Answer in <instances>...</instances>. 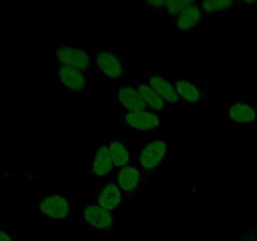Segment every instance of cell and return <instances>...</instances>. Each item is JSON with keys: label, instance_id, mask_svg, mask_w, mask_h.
<instances>
[{"label": "cell", "instance_id": "23", "mask_svg": "<svg viewBox=\"0 0 257 241\" xmlns=\"http://www.w3.org/2000/svg\"><path fill=\"white\" fill-rule=\"evenodd\" d=\"M10 177H15V173H13L12 171L7 170V168L0 167V181L4 180V178H10Z\"/></svg>", "mask_w": 257, "mask_h": 241}, {"label": "cell", "instance_id": "10", "mask_svg": "<svg viewBox=\"0 0 257 241\" xmlns=\"http://www.w3.org/2000/svg\"><path fill=\"white\" fill-rule=\"evenodd\" d=\"M92 201L112 213H118L127 200L113 177H109L97 186Z\"/></svg>", "mask_w": 257, "mask_h": 241}, {"label": "cell", "instance_id": "16", "mask_svg": "<svg viewBox=\"0 0 257 241\" xmlns=\"http://www.w3.org/2000/svg\"><path fill=\"white\" fill-rule=\"evenodd\" d=\"M104 143L109 151L115 170L137 161V158L135 157L133 152L128 147V141L120 133H113Z\"/></svg>", "mask_w": 257, "mask_h": 241}, {"label": "cell", "instance_id": "21", "mask_svg": "<svg viewBox=\"0 0 257 241\" xmlns=\"http://www.w3.org/2000/svg\"><path fill=\"white\" fill-rule=\"evenodd\" d=\"M0 241H18L14 233L7 227V226H0Z\"/></svg>", "mask_w": 257, "mask_h": 241}, {"label": "cell", "instance_id": "5", "mask_svg": "<svg viewBox=\"0 0 257 241\" xmlns=\"http://www.w3.org/2000/svg\"><path fill=\"white\" fill-rule=\"evenodd\" d=\"M55 79L58 85L65 93L75 95H85L89 84V75L84 70L68 67L63 64H55Z\"/></svg>", "mask_w": 257, "mask_h": 241}, {"label": "cell", "instance_id": "8", "mask_svg": "<svg viewBox=\"0 0 257 241\" xmlns=\"http://www.w3.org/2000/svg\"><path fill=\"white\" fill-rule=\"evenodd\" d=\"M112 177L118 185V187L120 188L123 195L125 196V200H131L142 188L147 175L142 170L140 163L136 161L131 165L117 168Z\"/></svg>", "mask_w": 257, "mask_h": 241}, {"label": "cell", "instance_id": "17", "mask_svg": "<svg viewBox=\"0 0 257 241\" xmlns=\"http://www.w3.org/2000/svg\"><path fill=\"white\" fill-rule=\"evenodd\" d=\"M135 87L137 89L138 94L141 95L142 100L145 102V104L147 105L148 109H151L152 112L157 113L161 115V113L165 112L167 109L168 104L163 100V98L158 94L156 90H153L145 80H140V82L135 83Z\"/></svg>", "mask_w": 257, "mask_h": 241}, {"label": "cell", "instance_id": "13", "mask_svg": "<svg viewBox=\"0 0 257 241\" xmlns=\"http://www.w3.org/2000/svg\"><path fill=\"white\" fill-rule=\"evenodd\" d=\"M115 171V166L113 163L112 157L109 155L105 143L99 145L95 147L93 153L89 157V170H88V176L93 178L112 177Z\"/></svg>", "mask_w": 257, "mask_h": 241}, {"label": "cell", "instance_id": "18", "mask_svg": "<svg viewBox=\"0 0 257 241\" xmlns=\"http://www.w3.org/2000/svg\"><path fill=\"white\" fill-rule=\"evenodd\" d=\"M200 5L206 18H211L223 15L228 10L238 7V2H235V0H206V2H200Z\"/></svg>", "mask_w": 257, "mask_h": 241}, {"label": "cell", "instance_id": "15", "mask_svg": "<svg viewBox=\"0 0 257 241\" xmlns=\"http://www.w3.org/2000/svg\"><path fill=\"white\" fill-rule=\"evenodd\" d=\"M113 99L122 110L148 109L141 95L138 94L135 83L130 80L120 83L119 87L115 88L113 92Z\"/></svg>", "mask_w": 257, "mask_h": 241}, {"label": "cell", "instance_id": "19", "mask_svg": "<svg viewBox=\"0 0 257 241\" xmlns=\"http://www.w3.org/2000/svg\"><path fill=\"white\" fill-rule=\"evenodd\" d=\"M191 0H166L160 14L176 19L181 12L190 4Z\"/></svg>", "mask_w": 257, "mask_h": 241}, {"label": "cell", "instance_id": "6", "mask_svg": "<svg viewBox=\"0 0 257 241\" xmlns=\"http://www.w3.org/2000/svg\"><path fill=\"white\" fill-rule=\"evenodd\" d=\"M120 123L125 128L137 131L145 136H150L161 128V115L151 109L122 110Z\"/></svg>", "mask_w": 257, "mask_h": 241}, {"label": "cell", "instance_id": "22", "mask_svg": "<svg viewBox=\"0 0 257 241\" xmlns=\"http://www.w3.org/2000/svg\"><path fill=\"white\" fill-rule=\"evenodd\" d=\"M165 2L166 0H150V2L145 3V7L147 9L155 10L156 13H161L163 5H165Z\"/></svg>", "mask_w": 257, "mask_h": 241}, {"label": "cell", "instance_id": "11", "mask_svg": "<svg viewBox=\"0 0 257 241\" xmlns=\"http://www.w3.org/2000/svg\"><path fill=\"white\" fill-rule=\"evenodd\" d=\"M145 82L163 98L168 105L180 104V95L176 88L175 80L170 78L166 73L151 72L146 74Z\"/></svg>", "mask_w": 257, "mask_h": 241}, {"label": "cell", "instance_id": "12", "mask_svg": "<svg viewBox=\"0 0 257 241\" xmlns=\"http://www.w3.org/2000/svg\"><path fill=\"white\" fill-rule=\"evenodd\" d=\"M207 19L201 8L200 2L191 0L190 4L178 14L176 18V32L177 33H190L198 32L202 27L203 20Z\"/></svg>", "mask_w": 257, "mask_h": 241}, {"label": "cell", "instance_id": "4", "mask_svg": "<svg viewBox=\"0 0 257 241\" xmlns=\"http://www.w3.org/2000/svg\"><path fill=\"white\" fill-rule=\"evenodd\" d=\"M80 217L90 231L102 235H110L115 228L114 213L100 207L93 201L80 205Z\"/></svg>", "mask_w": 257, "mask_h": 241}, {"label": "cell", "instance_id": "9", "mask_svg": "<svg viewBox=\"0 0 257 241\" xmlns=\"http://www.w3.org/2000/svg\"><path fill=\"white\" fill-rule=\"evenodd\" d=\"M226 119L236 128L250 130L257 126V104L237 98L225 105Z\"/></svg>", "mask_w": 257, "mask_h": 241}, {"label": "cell", "instance_id": "20", "mask_svg": "<svg viewBox=\"0 0 257 241\" xmlns=\"http://www.w3.org/2000/svg\"><path fill=\"white\" fill-rule=\"evenodd\" d=\"M238 241H257V225L241 230Z\"/></svg>", "mask_w": 257, "mask_h": 241}, {"label": "cell", "instance_id": "7", "mask_svg": "<svg viewBox=\"0 0 257 241\" xmlns=\"http://www.w3.org/2000/svg\"><path fill=\"white\" fill-rule=\"evenodd\" d=\"M55 60L57 64L77 68L87 73L93 68V57L89 52L68 42L58 43L55 47Z\"/></svg>", "mask_w": 257, "mask_h": 241}, {"label": "cell", "instance_id": "1", "mask_svg": "<svg viewBox=\"0 0 257 241\" xmlns=\"http://www.w3.org/2000/svg\"><path fill=\"white\" fill-rule=\"evenodd\" d=\"M171 143L167 137H147L138 146L137 162L147 177L152 178L167 161Z\"/></svg>", "mask_w": 257, "mask_h": 241}, {"label": "cell", "instance_id": "14", "mask_svg": "<svg viewBox=\"0 0 257 241\" xmlns=\"http://www.w3.org/2000/svg\"><path fill=\"white\" fill-rule=\"evenodd\" d=\"M175 84L180 95V102L182 104L196 105L207 99L208 89L203 87L200 82L178 77L175 79Z\"/></svg>", "mask_w": 257, "mask_h": 241}, {"label": "cell", "instance_id": "2", "mask_svg": "<svg viewBox=\"0 0 257 241\" xmlns=\"http://www.w3.org/2000/svg\"><path fill=\"white\" fill-rule=\"evenodd\" d=\"M93 68L108 80L127 82V63L117 48H99L93 55Z\"/></svg>", "mask_w": 257, "mask_h": 241}, {"label": "cell", "instance_id": "3", "mask_svg": "<svg viewBox=\"0 0 257 241\" xmlns=\"http://www.w3.org/2000/svg\"><path fill=\"white\" fill-rule=\"evenodd\" d=\"M37 207L40 217L49 223L65 222L72 218L73 201L67 193H48L38 201Z\"/></svg>", "mask_w": 257, "mask_h": 241}]
</instances>
